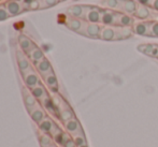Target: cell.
I'll return each mask as SVG.
<instances>
[{"label":"cell","mask_w":158,"mask_h":147,"mask_svg":"<svg viewBox=\"0 0 158 147\" xmlns=\"http://www.w3.org/2000/svg\"><path fill=\"white\" fill-rule=\"evenodd\" d=\"M102 27L103 26H101L100 24H92L85 22L83 28H82V30L79 33L86 35L88 38H94V39H98L99 38L100 39V33H101Z\"/></svg>","instance_id":"1"},{"label":"cell","mask_w":158,"mask_h":147,"mask_svg":"<svg viewBox=\"0 0 158 147\" xmlns=\"http://www.w3.org/2000/svg\"><path fill=\"white\" fill-rule=\"evenodd\" d=\"M118 14H119L118 11L109 10V9H102L101 22H100V23H101L103 26H116Z\"/></svg>","instance_id":"2"},{"label":"cell","mask_w":158,"mask_h":147,"mask_svg":"<svg viewBox=\"0 0 158 147\" xmlns=\"http://www.w3.org/2000/svg\"><path fill=\"white\" fill-rule=\"evenodd\" d=\"M101 12L102 9L99 8V6H88L84 21L92 24H100V22H101Z\"/></svg>","instance_id":"3"},{"label":"cell","mask_w":158,"mask_h":147,"mask_svg":"<svg viewBox=\"0 0 158 147\" xmlns=\"http://www.w3.org/2000/svg\"><path fill=\"white\" fill-rule=\"evenodd\" d=\"M151 22L152 21H139L132 26L133 33L143 37H151Z\"/></svg>","instance_id":"4"},{"label":"cell","mask_w":158,"mask_h":147,"mask_svg":"<svg viewBox=\"0 0 158 147\" xmlns=\"http://www.w3.org/2000/svg\"><path fill=\"white\" fill-rule=\"evenodd\" d=\"M138 2L135 0H119V8L118 12L125 13V14L133 16L137 11Z\"/></svg>","instance_id":"5"},{"label":"cell","mask_w":158,"mask_h":147,"mask_svg":"<svg viewBox=\"0 0 158 147\" xmlns=\"http://www.w3.org/2000/svg\"><path fill=\"white\" fill-rule=\"evenodd\" d=\"M135 18H138L139 21H153V12L152 9L150 6H142V4H138L137 11H135Z\"/></svg>","instance_id":"6"},{"label":"cell","mask_w":158,"mask_h":147,"mask_svg":"<svg viewBox=\"0 0 158 147\" xmlns=\"http://www.w3.org/2000/svg\"><path fill=\"white\" fill-rule=\"evenodd\" d=\"M4 6H6L10 16H16V15L21 14L24 11V9H25L23 3L21 1H19V0H10V1H8L4 4Z\"/></svg>","instance_id":"7"},{"label":"cell","mask_w":158,"mask_h":147,"mask_svg":"<svg viewBox=\"0 0 158 147\" xmlns=\"http://www.w3.org/2000/svg\"><path fill=\"white\" fill-rule=\"evenodd\" d=\"M23 77H24V82H25V85L28 88L32 89L35 86L39 85V76L37 75V73L33 72L31 69H29L28 71L23 73Z\"/></svg>","instance_id":"8"},{"label":"cell","mask_w":158,"mask_h":147,"mask_svg":"<svg viewBox=\"0 0 158 147\" xmlns=\"http://www.w3.org/2000/svg\"><path fill=\"white\" fill-rule=\"evenodd\" d=\"M64 128H66L67 132H68L69 134L72 135V137L73 135H77V134H79V133L83 132L81 124H80V121L77 119V118H73V119L64 122Z\"/></svg>","instance_id":"9"},{"label":"cell","mask_w":158,"mask_h":147,"mask_svg":"<svg viewBox=\"0 0 158 147\" xmlns=\"http://www.w3.org/2000/svg\"><path fill=\"white\" fill-rule=\"evenodd\" d=\"M100 39L103 41H115L116 39V26H103L100 33Z\"/></svg>","instance_id":"10"},{"label":"cell","mask_w":158,"mask_h":147,"mask_svg":"<svg viewBox=\"0 0 158 147\" xmlns=\"http://www.w3.org/2000/svg\"><path fill=\"white\" fill-rule=\"evenodd\" d=\"M87 9H88V6H72L68 9L67 12H68V14L70 15L71 17L84 19Z\"/></svg>","instance_id":"11"},{"label":"cell","mask_w":158,"mask_h":147,"mask_svg":"<svg viewBox=\"0 0 158 147\" xmlns=\"http://www.w3.org/2000/svg\"><path fill=\"white\" fill-rule=\"evenodd\" d=\"M57 125L53 121L52 118L50 117H46L41 124H39V129L41 132L43 133H48V134H52L57 128Z\"/></svg>","instance_id":"12"},{"label":"cell","mask_w":158,"mask_h":147,"mask_svg":"<svg viewBox=\"0 0 158 147\" xmlns=\"http://www.w3.org/2000/svg\"><path fill=\"white\" fill-rule=\"evenodd\" d=\"M19 46H21L22 51H23L24 53H26V54H29L33 48L35 47V44L33 43L29 38H27L24 35L19 37Z\"/></svg>","instance_id":"13"},{"label":"cell","mask_w":158,"mask_h":147,"mask_svg":"<svg viewBox=\"0 0 158 147\" xmlns=\"http://www.w3.org/2000/svg\"><path fill=\"white\" fill-rule=\"evenodd\" d=\"M135 19L133 16L119 12L116 26H118V27H132L135 25Z\"/></svg>","instance_id":"14"},{"label":"cell","mask_w":158,"mask_h":147,"mask_svg":"<svg viewBox=\"0 0 158 147\" xmlns=\"http://www.w3.org/2000/svg\"><path fill=\"white\" fill-rule=\"evenodd\" d=\"M29 114H30V117H31V119L35 122H37L38 125L41 124V122L43 121V120L45 119L46 117H48V116H46L45 111H44L43 108H40L39 104H37V105L35 106V108H33L32 111H30Z\"/></svg>","instance_id":"15"},{"label":"cell","mask_w":158,"mask_h":147,"mask_svg":"<svg viewBox=\"0 0 158 147\" xmlns=\"http://www.w3.org/2000/svg\"><path fill=\"white\" fill-rule=\"evenodd\" d=\"M23 93H24V103H25L26 108L28 110V112H30V111H32L33 108H35V106L38 104L37 99L33 97L31 91L29 92L27 89H24Z\"/></svg>","instance_id":"16"},{"label":"cell","mask_w":158,"mask_h":147,"mask_svg":"<svg viewBox=\"0 0 158 147\" xmlns=\"http://www.w3.org/2000/svg\"><path fill=\"white\" fill-rule=\"evenodd\" d=\"M41 104H42V106H43V108H45L48 113H50V114L58 115L57 114V113H58V108H57V106L55 105L53 99H51L48 96L41 100Z\"/></svg>","instance_id":"17"},{"label":"cell","mask_w":158,"mask_h":147,"mask_svg":"<svg viewBox=\"0 0 158 147\" xmlns=\"http://www.w3.org/2000/svg\"><path fill=\"white\" fill-rule=\"evenodd\" d=\"M35 68H37L38 72L41 75H43V76L48 74V73L52 72V66H51L50 61L46 58H43L41 61L37 62L35 63Z\"/></svg>","instance_id":"18"},{"label":"cell","mask_w":158,"mask_h":147,"mask_svg":"<svg viewBox=\"0 0 158 147\" xmlns=\"http://www.w3.org/2000/svg\"><path fill=\"white\" fill-rule=\"evenodd\" d=\"M44 82L48 85V87L53 91H57L58 90V82H57L56 75L54 74V72H50L46 75H44Z\"/></svg>","instance_id":"19"},{"label":"cell","mask_w":158,"mask_h":147,"mask_svg":"<svg viewBox=\"0 0 158 147\" xmlns=\"http://www.w3.org/2000/svg\"><path fill=\"white\" fill-rule=\"evenodd\" d=\"M84 24H85V21H82L80 18H74V17H71L67 21V27L69 29L75 31V32H80L83 28Z\"/></svg>","instance_id":"20"},{"label":"cell","mask_w":158,"mask_h":147,"mask_svg":"<svg viewBox=\"0 0 158 147\" xmlns=\"http://www.w3.org/2000/svg\"><path fill=\"white\" fill-rule=\"evenodd\" d=\"M132 35H133L132 27H118V26H116V39H115V41L128 39Z\"/></svg>","instance_id":"21"},{"label":"cell","mask_w":158,"mask_h":147,"mask_svg":"<svg viewBox=\"0 0 158 147\" xmlns=\"http://www.w3.org/2000/svg\"><path fill=\"white\" fill-rule=\"evenodd\" d=\"M17 63H19V68L21 70L22 73L28 71L30 68V62L29 60L24 56V54L22 52H17Z\"/></svg>","instance_id":"22"},{"label":"cell","mask_w":158,"mask_h":147,"mask_svg":"<svg viewBox=\"0 0 158 147\" xmlns=\"http://www.w3.org/2000/svg\"><path fill=\"white\" fill-rule=\"evenodd\" d=\"M31 93L33 95V97L35 98V99H39L40 101H41L42 99H44L45 97H48V91H46V89L43 87L42 85H38L35 86V88L31 89Z\"/></svg>","instance_id":"23"},{"label":"cell","mask_w":158,"mask_h":147,"mask_svg":"<svg viewBox=\"0 0 158 147\" xmlns=\"http://www.w3.org/2000/svg\"><path fill=\"white\" fill-rule=\"evenodd\" d=\"M28 56L30 57V59H31L32 61L35 62V63H37V62L41 61V60L43 59V58H45V57H44L43 52H42V51L40 50L39 47H37V46H35V47L33 48L31 52L28 54Z\"/></svg>","instance_id":"24"},{"label":"cell","mask_w":158,"mask_h":147,"mask_svg":"<svg viewBox=\"0 0 158 147\" xmlns=\"http://www.w3.org/2000/svg\"><path fill=\"white\" fill-rule=\"evenodd\" d=\"M100 4H102L104 8L109 9V10L118 11L119 0H101V1H100Z\"/></svg>","instance_id":"25"},{"label":"cell","mask_w":158,"mask_h":147,"mask_svg":"<svg viewBox=\"0 0 158 147\" xmlns=\"http://www.w3.org/2000/svg\"><path fill=\"white\" fill-rule=\"evenodd\" d=\"M39 141L42 147H48L51 145H53V137L51 134L48 133H43L41 132V134L39 135Z\"/></svg>","instance_id":"26"},{"label":"cell","mask_w":158,"mask_h":147,"mask_svg":"<svg viewBox=\"0 0 158 147\" xmlns=\"http://www.w3.org/2000/svg\"><path fill=\"white\" fill-rule=\"evenodd\" d=\"M59 117H60V119L63 120L64 122H67V121H69V120L75 118L74 113H73V111L71 110L70 108L61 110L60 112H59Z\"/></svg>","instance_id":"27"},{"label":"cell","mask_w":158,"mask_h":147,"mask_svg":"<svg viewBox=\"0 0 158 147\" xmlns=\"http://www.w3.org/2000/svg\"><path fill=\"white\" fill-rule=\"evenodd\" d=\"M155 46H156V44H141V45L138 46V51L151 57Z\"/></svg>","instance_id":"28"},{"label":"cell","mask_w":158,"mask_h":147,"mask_svg":"<svg viewBox=\"0 0 158 147\" xmlns=\"http://www.w3.org/2000/svg\"><path fill=\"white\" fill-rule=\"evenodd\" d=\"M73 140H74L75 144H77V147H85L87 146V142H86V137L84 135V133H79L77 135H73Z\"/></svg>","instance_id":"29"},{"label":"cell","mask_w":158,"mask_h":147,"mask_svg":"<svg viewBox=\"0 0 158 147\" xmlns=\"http://www.w3.org/2000/svg\"><path fill=\"white\" fill-rule=\"evenodd\" d=\"M59 2V0H39L40 8H48V6H56Z\"/></svg>","instance_id":"30"},{"label":"cell","mask_w":158,"mask_h":147,"mask_svg":"<svg viewBox=\"0 0 158 147\" xmlns=\"http://www.w3.org/2000/svg\"><path fill=\"white\" fill-rule=\"evenodd\" d=\"M151 37L158 38V21L151 22Z\"/></svg>","instance_id":"31"},{"label":"cell","mask_w":158,"mask_h":147,"mask_svg":"<svg viewBox=\"0 0 158 147\" xmlns=\"http://www.w3.org/2000/svg\"><path fill=\"white\" fill-rule=\"evenodd\" d=\"M9 17H10V14H9V12L6 11L4 4L3 6H0V21H6Z\"/></svg>","instance_id":"32"},{"label":"cell","mask_w":158,"mask_h":147,"mask_svg":"<svg viewBox=\"0 0 158 147\" xmlns=\"http://www.w3.org/2000/svg\"><path fill=\"white\" fill-rule=\"evenodd\" d=\"M63 147H77V144H75L73 137H71V139H69L68 141H67L66 143L64 144Z\"/></svg>","instance_id":"33"},{"label":"cell","mask_w":158,"mask_h":147,"mask_svg":"<svg viewBox=\"0 0 158 147\" xmlns=\"http://www.w3.org/2000/svg\"><path fill=\"white\" fill-rule=\"evenodd\" d=\"M139 4H142V6H152L153 3V0H135Z\"/></svg>","instance_id":"34"},{"label":"cell","mask_w":158,"mask_h":147,"mask_svg":"<svg viewBox=\"0 0 158 147\" xmlns=\"http://www.w3.org/2000/svg\"><path fill=\"white\" fill-rule=\"evenodd\" d=\"M151 9H153L154 11L158 12V0H153V3L151 6Z\"/></svg>","instance_id":"35"},{"label":"cell","mask_w":158,"mask_h":147,"mask_svg":"<svg viewBox=\"0 0 158 147\" xmlns=\"http://www.w3.org/2000/svg\"><path fill=\"white\" fill-rule=\"evenodd\" d=\"M48 147H56L55 145H51V146H48Z\"/></svg>","instance_id":"36"},{"label":"cell","mask_w":158,"mask_h":147,"mask_svg":"<svg viewBox=\"0 0 158 147\" xmlns=\"http://www.w3.org/2000/svg\"><path fill=\"white\" fill-rule=\"evenodd\" d=\"M59 1H66V0H59Z\"/></svg>","instance_id":"37"}]
</instances>
